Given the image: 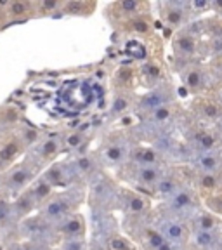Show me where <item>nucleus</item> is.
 <instances>
[{
    "instance_id": "nucleus-22",
    "label": "nucleus",
    "mask_w": 222,
    "mask_h": 250,
    "mask_svg": "<svg viewBox=\"0 0 222 250\" xmlns=\"http://www.w3.org/2000/svg\"><path fill=\"white\" fill-rule=\"evenodd\" d=\"M189 139H191L193 146H195L196 153H207V151H217L219 149V143H221V139H219L217 132H214L212 129H208V127H196L195 130L191 132V136H189Z\"/></svg>"
},
{
    "instance_id": "nucleus-12",
    "label": "nucleus",
    "mask_w": 222,
    "mask_h": 250,
    "mask_svg": "<svg viewBox=\"0 0 222 250\" xmlns=\"http://www.w3.org/2000/svg\"><path fill=\"white\" fill-rule=\"evenodd\" d=\"M210 77L212 71L205 68L203 64H196V62H189L181 70V82L191 92H203V90L210 87Z\"/></svg>"
},
{
    "instance_id": "nucleus-26",
    "label": "nucleus",
    "mask_w": 222,
    "mask_h": 250,
    "mask_svg": "<svg viewBox=\"0 0 222 250\" xmlns=\"http://www.w3.org/2000/svg\"><path fill=\"white\" fill-rule=\"evenodd\" d=\"M222 242V233L191 229V247L196 250H215Z\"/></svg>"
},
{
    "instance_id": "nucleus-32",
    "label": "nucleus",
    "mask_w": 222,
    "mask_h": 250,
    "mask_svg": "<svg viewBox=\"0 0 222 250\" xmlns=\"http://www.w3.org/2000/svg\"><path fill=\"white\" fill-rule=\"evenodd\" d=\"M85 143H87L85 136H83L82 132H77V130L68 132V134L62 136V145H64V149H70V151H80Z\"/></svg>"
},
{
    "instance_id": "nucleus-9",
    "label": "nucleus",
    "mask_w": 222,
    "mask_h": 250,
    "mask_svg": "<svg viewBox=\"0 0 222 250\" xmlns=\"http://www.w3.org/2000/svg\"><path fill=\"white\" fill-rule=\"evenodd\" d=\"M155 226L158 228V231L168 242L174 243L176 247H187L191 243V226L187 224V221L161 214L156 219Z\"/></svg>"
},
{
    "instance_id": "nucleus-33",
    "label": "nucleus",
    "mask_w": 222,
    "mask_h": 250,
    "mask_svg": "<svg viewBox=\"0 0 222 250\" xmlns=\"http://www.w3.org/2000/svg\"><path fill=\"white\" fill-rule=\"evenodd\" d=\"M148 115L153 124H156V125L167 124L172 118V115H174V108H172V104H167V106H161V108L155 109V111H151V113H148Z\"/></svg>"
},
{
    "instance_id": "nucleus-15",
    "label": "nucleus",
    "mask_w": 222,
    "mask_h": 250,
    "mask_svg": "<svg viewBox=\"0 0 222 250\" xmlns=\"http://www.w3.org/2000/svg\"><path fill=\"white\" fill-rule=\"evenodd\" d=\"M191 109L200 120L207 122V124H217L222 120V104L214 98L198 96L193 101Z\"/></svg>"
},
{
    "instance_id": "nucleus-8",
    "label": "nucleus",
    "mask_w": 222,
    "mask_h": 250,
    "mask_svg": "<svg viewBox=\"0 0 222 250\" xmlns=\"http://www.w3.org/2000/svg\"><path fill=\"white\" fill-rule=\"evenodd\" d=\"M121 168H125V170L129 172V177H127V179L130 181L134 189L144 193V195H149V191H151L153 188L160 183L161 177L167 174L163 165H155V167H137V165L127 164Z\"/></svg>"
},
{
    "instance_id": "nucleus-5",
    "label": "nucleus",
    "mask_w": 222,
    "mask_h": 250,
    "mask_svg": "<svg viewBox=\"0 0 222 250\" xmlns=\"http://www.w3.org/2000/svg\"><path fill=\"white\" fill-rule=\"evenodd\" d=\"M73 189H75V186L66 189V191L56 193V195L37 212V215H39L40 219H43L49 226H56V224H58L59 221H62L66 215L77 212L78 203H75L73 196H71L73 195Z\"/></svg>"
},
{
    "instance_id": "nucleus-39",
    "label": "nucleus",
    "mask_w": 222,
    "mask_h": 250,
    "mask_svg": "<svg viewBox=\"0 0 222 250\" xmlns=\"http://www.w3.org/2000/svg\"><path fill=\"white\" fill-rule=\"evenodd\" d=\"M212 11H215L217 14L222 16V0H215V2H212Z\"/></svg>"
},
{
    "instance_id": "nucleus-2",
    "label": "nucleus",
    "mask_w": 222,
    "mask_h": 250,
    "mask_svg": "<svg viewBox=\"0 0 222 250\" xmlns=\"http://www.w3.org/2000/svg\"><path fill=\"white\" fill-rule=\"evenodd\" d=\"M40 174L42 170L26 155L20 164H16L7 172L0 174V193L14 198L20 193H23L26 188H30Z\"/></svg>"
},
{
    "instance_id": "nucleus-37",
    "label": "nucleus",
    "mask_w": 222,
    "mask_h": 250,
    "mask_svg": "<svg viewBox=\"0 0 222 250\" xmlns=\"http://www.w3.org/2000/svg\"><path fill=\"white\" fill-rule=\"evenodd\" d=\"M189 11L196 12V14L212 11V2H208V0H202V2H200V0H195V2H189Z\"/></svg>"
},
{
    "instance_id": "nucleus-34",
    "label": "nucleus",
    "mask_w": 222,
    "mask_h": 250,
    "mask_svg": "<svg viewBox=\"0 0 222 250\" xmlns=\"http://www.w3.org/2000/svg\"><path fill=\"white\" fill-rule=\"evenodd\" d=\"M59 250H89V240L87 238L59 240Z\"/></svg>"
},
{
    "instance_id": "nucleus-17",
    "label": "nucleus",
    "mask_w": 222,
    "mask_h": 250,
    "mask_svg": "<svg viewBox=\"0 0 222 250\" xmlns=\"http://www.w3.org/2000/svg\"><path fill=\"white\" fill-rule=\"evenodd\" d=\"M71 168H73L75 176L78 179H92L94 176L99 174V165L101 162L98 158H94L90 155H85V153H73V156L68 158Z\"/></svg>"
},
{
    "instance_id": "nucleus-28",
    "label": "nucleus",
    "mask_w": 222,
    "mask_h": 250,
    "mask_svg": "<svg viewBox=\"0 0 222 250\" xmlns=\"http://www.w3.org/2000/svg\"><path fill=\"white\" fill-rule=\"evenodd\" d=\"M111 7L117 9V12H121L125 20H130L136 16H142V9L148 7V5L142 4V2H137V0H123V2L113 4Z\"/></svg>"
},
{
    "instance_id": "nucleus-21",
    "label": "nucleus",
    "mask_w": 222,
    "mask_h": 250,
    "mask_svg": "<svg viewBox=\"0 0 222 250\" xmlns=\"http://www.w3.org/2000/svg\"><path fill=\"white\" fill-rule=\"evenodd\" d=\"M129 164L137 167H155V165H163V155L158 149L146 145H136L130 153Z\"/></svg>"
},
{
    "instance_id": "nucleus-6",
    "label": "nucleus",
    "mask_w": 222,
    "mask_h": 250,
    "mask_svg": "<svg viewBox=\"0 0 222 250\" xmlns=\"http://www.w3.org/2000/svg\"><path fill=\"white\" fill-rule=\"evenodd\" d=\"M64 145H62V136H47L43 139L37 141L35 145L31 146V149L26 153L30 158L40 170H45L47 167L54 162H58V158L61 156Z\"/></svg>"
},
{
    "instance_id": "nucleus-38",
    "label": "nucleus",
    "mask_w": 222,
    "mask_h": 250,
    "mask_svg": "<svg viewBox=\"0 0 222 250\" xmlns=\"http://www.w3.org/2000/svg\"><path fill=\"white\" fill-rule=\"evenodd\" d=\"M210 68L215 71V73L222 75V51H221V52H215V54L212 56Z\"/></svg>"
},
{
    "instance_id": "nucleus-27",
    "label": "nucleus",
    "mask_w": 222,
    "mask_h": 250,
    "mask_svg": "<svg viewBox=\"0 0 222 250\" xmlns=\"http://www.w3.org/2000/svg\"><path fill=\"white\" fill-rule=\"evenodd\" d=\"M16 223H20V221H18V215L14 212L12 198L9 195L0 193V231L9 229Z\"/></svg>"
},
{
    "instance_id": "nucleus-29",
    "label": "nucleus",
    "mask_w": 222,
    "mask_h": 250,
    "mask_svg": "<svg viewBox=\"0 0 222 250\" xmlns=\"http://www.w3.org/2000/svg\"><path fill=\"white\" fill-rule=\"evenodd\" d=\"M141 77H142L144 82H148L149 85H153V87L163 83L161 82V78H163V70H161L158 64H155V62H146L144 66H142V70H141Z\"/></svg>"
},
{
    "instance_id": "nucleus-24",
    "label": "nucleus",
    "mask_w": 222,
    "mask_h": 250,
    "mask_svg": "<svg viewBox=\"0 0 222 250\" xmlns=\"http://www.w3.org/2000/svg\"><path fill=\"white\" fill-rule=\"evenodd\" d=\"M191 229L198 231H214V233H222V217L215 215L214 212L207 210L203 207L196 212L189 221Z\"/></svg>"
},
{
    "instance_id": "nucleus-19",
    "label": "nucleus",
    "mask_w": 222,
    "mask_h": 250,
    "mask_svg": "<svg viewBox=\"0 0 222 250\" xmlns=\"http://www.w3.org/2000/svg\"><path fill=\"white\" fill-rule=\"evenodd\" d=\"M37 2L28 0H12V2H0V14L4 20H26L35 16Z\"/></svg>"
},
{
    "instance_id": "nucleus-16",
    "label": "nucleus",
    "mask_w": 222,
    "mask_h": 250,
    "mask_svg": "<svg viewBox=\"0 0 222 250\" xmlns=\"http://www.w3.org/2000/svg\"><path fill=\"white\" fill-rule=\"evenodd\" d=\"M172 51H174V54L177 58H195L200 51V40L196 39L193 31L182 30L179 33H176V37L172 39Z\"/></svg>"
},
{
    "instance_id": "nucleus-10",
    "label": "nucleus",
    "mask_w": 222,
    "mask_h": 250,
    "mask_svg": "<svg viewBox=\"0 0 222 250\" xmlns=\"http://www.w3.org/2000/svg\"><path fill=\"white\" fill-rule=\"evenodd\" d=\"M42 177L54 188L56 193H58V189L66 191V189L73 188L78 181V177L75 176L73 168H71L68 160H58L54 164H51L42 172Z\"/></svg>"
},
{
    "instance_id": "nucleus-42",
    "label": "nucleus",
    "mask_w": 222,
    "mask_h": 250,
    "mask_svg": "<svg viewBox=\"0 0 222 250\" xmlns=\"http://www.w3.org/2000/svg\"><path fill=\"white\" fill-rule=\"evenodd\" d=\"M215 250H222V242L219 243V247H217V249H215Z\"/></svg>"
},
{
    "instance_id": "nucleus-23",
    "label": "nucleus",
    "mask_w": 222,
    "mask_h": 250,
    "mask_svg": "<svg viewBox=\"0 0 222 250\" xmlns=\"http://www.w3.org/2000/svg\"><path fill=\"white\" fill-rule=\"evenodd\" d=\"M184 186H186V184H184L179 177L174 176V174H168V172H167V174H165V176L160 179V183L156 184L151 191H149L148 196L160 200V202L163 203V202H167L168 198H172V196L176 195L181 188H184Z\"/></svg>"
},
{
    "instance_id": "nucleus-36",
    "label": "nucleus",
    "mask_w": 222,
    "mask_h": 250,
    "mask_svg": "<svg viewBox=\"0 0 222 250\" xmlns=\"http://www.w3.org/2000/svg\"><path fill=\"white\" fill-rule=\"evenodd\" d=\"M64 2H56V0H43V2H37V12L40 14H54L62 9Z\"/></svg>"
},
{
    "instance_id": "nucleus-35",
    "label": "nucleus",
    "mask_w": 222,
    "mask_h": 250,
    "mask_svg": "<svg viewBox=\"0 0 222 250\" xmlns=\"http://www.w3.org/2000/svg\"><path fill=\"white\" fill-rule=\"evenodd\" d=\"M203 207L207 208V210L214 212L215 215L222 217V193L219 195H214V196H207V198H203Z\"/></svg>"
},
{
    "instance_id": "nucleus-40",
    "label": "nucleus",
    "mask_w": 222,
    "mask_h": 250,
    "mask_svg": "<svg viewBox=\"0 0 222 250\" xmlns=\"http://www.w3.org/2000/svg\"><path fill=\"white\" fill-rule=\"evenodd\" d=\"M177 250H196V249L195 247H191V243H189L187 247H181V249H177Z\"/></svg>"
},
{
    "instance_id": "nucleus-4",
    "label": "nucleus",
    "mask_w": 222,
    "mask_h": 250,
    "mask_svg": "<svg viewBox=\"0 0 222 250\" xmlns=\"http://www.w3.org/2000/svg\"><path fill=\"white\" fill-rule=\"evenodd\" d=\"M134 145L123 134H113L102 143L99 149V162L113 168H121L130 162Z\"/></svg>"
},
{
    "instance_id": "nucleus-31",
    "label": "nucleus",
    "mask_w": 222,
    "mask_h": 250,
    "mask_svg": "<svg viewBox=\"0 0 222 250\" xmlns=\"http://www.w3.org/2000/svg\"><path fill=\"white\" fill-rule=\"evenodd\" d=\"M108 250H139L137 245L130 238H127L125 234H111L106 240Z\"/></svg>"
},
{
    "instance_id": "nucleus-18",
    "label": "nucleus",
    "mask_w": 222,
    "mask_h": 250,
    "mask_svg": "<svg viewBox=\"0 0 222 250\" xmlns=\"http://www.w3.org/2000/svg\"><path fill=\"white\" fill-rule=\"evenodd\" d=\"M195 189L202 200L222 193V172H196Z\"/></svg>"
},
{
    "instance_id": "nucleus-7",
    "label": "nucleus",
    "mask_w": 222,
    "mask_h": 250,
    "mask_svg": "<svg viewBox=\"0 0 222 250\" xmlns=\"http://www.w3.org/2000/svg\"><path fill=\"white\" fill-rule=\"evenodd\" d=\"M89 198L92 200L94 205L99 208H109L113 205H118L120 202V186H115L111 179L101 176H94L89 184Z\"/></svg>"
},
{
    "instance_id": "nucleus-30",
    "label": "nucleus",
    "mask_w": 222,
    "mask_h": 250,
    "mask_svg": "<svg viewBox=\"0 0 222 250\" xmlns=\"http://www.w3.org/2000/svg\"><path fill=\"white\" fill-rule=\"evenodd\" d=\"M96 4H89V2H64L62 4L61 12H66L68 16H89L94 11Z\"/></svg>"
},
{
    "instance_id": "nucleus-14",
    "label": "nucleus",
    "mask_w": 222,
    "mask_h": 250,
    "mask_svg": "<svg viewBox=\"0 0 222 250\" xmlns=\"http://www.w3.org/2000/svg\"><path fill=\"white\" fill-rule=\"evenodd\" d=\"M172 98H174V90L170 89L168 83H160V85L151 87L148 92L141 98L139 101V109L141 111H155V109L161 108V106H167L172 103Z\"/></svg>"
},
{
    "instance_id": "nucleus-1",
    "label": "nucleus",
    "mask_w": 222,
    "mask_h": 250,
    "mask_svg": "<svg viewBox=\"0 0 222 250\" xmlns=\"http://www.w3.org/2000/svg\"><path fill=\"white\" fill-rule=\"evenodd\" d=\"M35 143L37 134L24 127L2 137L0 139V174H4L16 164H20Z\"/></svg>"
},
{
    "instance_id": "nucleus-20",
    "label": "nucleus",
    "mask_w": 222,
    "mask_h": 250,
    "mask_svg": "<svg viewBox=\"0 0 222 250\" xmlns=\"http://www.w3.org/2000/svg\"><path fill=\"white\" fill-rule=\"evenodd\" d=\"M189 12V2H165L160 4V16L165 24L172 28H177L184 24Z\"/></svg>"
},
{
    "instance_id": "nucleus-11",
    "label": "nucleus",
    "mask_w": 222,
    "mask_h": 250,
    "mask_svg": "<svg viewBox=\"0 0 222 250\" xmlns=\"http://www.w3.org/2000/svg\"><path fill=\"white\" fill-rule=\"evenodd\" d=\"M118 207L123 208L130 217H144L151 208L149 196L137 191L134 188H120V202Z\"/></svg>"
},
{
    "instance_id": "nucleus-13",
    "label": "nucleus",
    "mask_w": 222,
    "mask_h": 250,
    "mask_svg": "<svg viewBox=\"0 0 222 250\" xmlns=\"http://www.w3.org/2000/svg\"><path fill=\"white\" fill-rule=\"evenodd\" d=\"M52 231L59 236V240L64 238H87L89 226H87V219L80 212L66 215V217L59 221L56 226H52Z\"/></svg>"
},
{
    "instance_id": "nucleus-41",
    "label": "nucleus",
    "mask_w": 222,
    "mask_h": 250,
    "mask_svg": "<svg viewBox=\"0 0 222 250\" xmlns=\"http://www.w3.org/2000/svg\"><path fill=\"white\" fill-rule=\"evenodd\" d=\"M217 98H219V99H217V101H219V103H221V104H222V89H221V90H219V94H217Z\"/></svg>"
},
{
    "instance_id": "nucleus-25",
    "label": "nucleus",
    "mask_w": 222,
    "mask_h": 250,
    "mask_svg": "<svg viewBox=\"0 0 222 250\" xmlns=\"http://www.w3.org/2000/svg\"><path fill=\"white\" fill-rule=\"evenodd\" d=\"M193 168L195 172H222V153L219 149L196 153L193 158Z\"/></svg>"
},
{
    "instance_id": "nucleus-3",
    "label": "nucleus",
    "mask_w": 222,
    "mask_h": 250,
    "mask_svg": "<svg viewBox=\"0 0 222 250\" xmlns=\"http://www.w3.org/2000/svg\"><path fill=\"white\" fill-rule=\"evenodd\" d=\"M161 205H163V214L182 219V221H186V219L191 221L193 215L202 208L203 202L195 188L184 186L172 198H168L167 202L161 203Z\"/></svg>"
}]
</instances>
